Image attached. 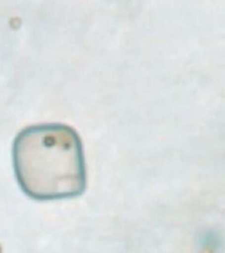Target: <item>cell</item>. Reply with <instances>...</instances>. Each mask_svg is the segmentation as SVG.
<instances>
[{"instance_id": "6da1fadb", "label": "cell", "mask_w": 225, "mask_h": 253, "mask_svg": "<svg viewBox=\"0 0 225 253\" xmlns=\"http://www.w3.org/2000/svg\"><path fill=\"white\" fill-rule=\"evenodd\" d=\"M12 162L20 188L36 201L78 197L87 188L82 140L63 123L23 128L12 144Z\"/></svg>"}]
</instances>
